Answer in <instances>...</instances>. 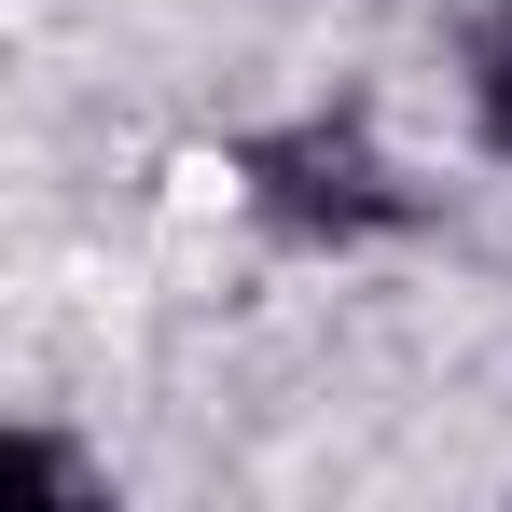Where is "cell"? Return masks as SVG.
<instances>
[{"label":"cell","instance_id":"obj_2","mask_svg":"<svg viewBox=\"0 0 512 512\" xmlns=\"http://www.w3.org/2000/svg\"><path fill=\"white\" fill-rule=\"evenodd\" d=\"M457 111H471V139L512 167V0H485V14L457 28Z\"/></svg>","mask_w":512,"mask_h":512},{"label":"cell","instance_id":"obj_1","mask_svg":"<svg viewBox=\"0 0 512 512\" xmlns=\"http://www.w3.org/2000/svg\"><path fill=\"white\" fill-rule=\"evenodd\" d=\"M236 208H250L263 236H291V250H388V236H416L429 222V180L360 125V111H291V125H250L236 153Z\"/></svg>","mask_w":512,"mask_h":512}]
</instances>
